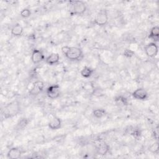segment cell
Listing matches in <instances>:
<instances>
[{"mask_svg": "<svg viewBox=\"0 0 159 159\" xmlns=\"http://www.w3.org/2000/svg\"><path fill=\"white\" fill-rule=\"evenodd\" d=\"M20 111V106L17 101H13L6 105L2 110V115L6 119L12 117Z\"/></svg>", "mask_w": 159, "mask_h": 159, "instance_id": "2", "label": "cell"}, {"mask_svg": "<svg viewBox=\"0 0 159 159\" xmlns=\"http://www.w3.org/2000/svg\"><path fill=\"white\" fill-rule=\"evenodd\" d=\"M144 50L147 56L149 58H155L158 52V47L157 43L150 42L144 47Z\"/></svg>", "mask_w": 159, "mask_h": 159, "instance_id": "5", "label": "cell"}, {"mask_svg": "<svg viewBox=\"0 0 159 159\" xmlns=\"http://www.w3.org/2000/svg\"><path fill=\"white\" fill-rule=\"evenodd\" d=\"M71 8L70 14L71 16H80L83 14L86 11V4L82 1H75L71 2Z\"/></svg>", "mask_w": 159, "mask_h": 159, "instance_id": "3", "label": "cell"}, {"mask_svg": "<svg viewBox=\"0 0 159 159\" xmlns=\"http://www.w3.org/2000/svg\"><path fill=\"white\" fill-rule=\"evenodd\" d=\"M141 134H142V133L139 129H134V130H133V131L131 133V135H133V137L134 138H135L136 139H140L141 137Z\"/></svg>", "mask_w": 159, "mask_h": 159, "instance_id": "23", "label": "cell"}, {"mask_svg": "<svg viewBox=\"0 0 159 159\" xmlns=\"http://www.w3.org/2000/svg\"><path fill=\"white\" fill-rule=\"evenodd\" d=\"M106 111L101 108L96 109L93 111V116L97 119H101L104 116H106Z\"/></svg>", "mask_w": 159, "mask_h": 159, "instance_id": "19", "label": "cell"}, {"mask_svg": "<svg viewBox=\"0 0 159 159\" xmlns=\"http://www.w3.org/2000/svg\"><path fill=\"white\" fill-rule=\"evenodd\" d=\"M45 60L43 52L39 49H34L31 54V60L34 64H38Z\"/></svg>", "mask_w": 159, "mask_h": 159, "instance_id": "9", "label": "cell"}, {"mask_svg": "<svg viewBox=\"0 0 159 159\" xmlns=\"http://www.w3.org/2000/svg\"><path fill=\"white\" fill-rule=\"evenodd\" d=\"M46 93L49 98L52 99H57L60 95V87L58 84L51 85L47 88Z\"/></svg>", "mask_w": 159, "mask_h": 159, "instance_id": "6", "label": "cell"}, {"mask_svg": "<svg viewBox=\"0 0 159 159\" xmlns=\"http://www.w3.org/2000/svg\"><path fill=\"white\" fill-rule=\"evenodd\" d=\"M123 55L127 58H131L135 55V52L132 50L125 49L123 52Z\"/></svg>", "mask_w": 159, "mask_h": 159, "instance_id": "22", "label": "cell"}, {"mask_svg": "<svg viewBox=\"0 0 159 159\" xmlns=\"http://www.w3.org/2000/svg\"><path fill=\"white\" fill-rule=\"evenodd\" d=\"M93 73H94V70L88 66H84L80 72L81 75L85 78H88L91 77L93 74Z\"/></svg>", "mask_w": 159, "mask_h": 159, "instance_id": "17", "label": "cell"}, {"mask_svg": "<svg viewBox=\"0 0 159 159\" xmlns=\"http://www.w3.org/2000/svg\"><path fill=\"white\" fill-rule=\"evenodd\" d=\"M116 104L119 106H125L129 104V101L126 97L122 95L116 96L114 98Z\"/></svg>", "mask_w": 159, "mask_h": 159, "instance_id": "16", "label": "cell"}, {"mask_svg": "<svg viewBox=\"0 0 159 159\" xmlns=\"http://www.w3.org/2000/svg\"><path fill=\"white\" fill-rule=\"evenodd\" d=\"M22 153V152L19 148L12 147L8 150L7 153V157L10 159H17L20 157Z\"/></svg>", "mask_w": 159, "mask_h": 159, "instance_id": "10", "label": "cell"}, {"mask_svg": "<svg viewBox=\"0 0 159 159\" xmlns=\"http://www.w3.org/2000/svg\"><path fill=\"white\" fill-rule=\"evenodd\" d=\"M48 126L49 129L52 130H58L61 127V120L58 117H53L49 121Z\"/></svg>", "mask_w": 159, "mask_h": 159, "instance_id": "12", "label": "cell"}, {"mask_svg": "<svg viewBox=\"0 0 159 159\" xmlns=\"http://www.w3.org/2000/svg\"><path fill=\"white\" fill-rule=\"evenodd\" d=\"M24 32V29L21 25L19 24H15L11 29V34L14 37H20L22 35Z\"/></svg>", "mask_w": 159, "mask_h": 159, "instance_id": "15", "label": "cell"}, {"mask_svg": "<svg viewBox=\"0 0 159 159\" xmlns=\"http://www.w3.org/2000/svg\"><path fill=\"white\" fill-rule=\"evenodd\" d=\"M20 16L22 18H28L31 16V11L28 8H24L20 11Z\"/></svg>", "mask_w": 159, "mask_h": 159, "instance_id": "20", "label": "cell"}, {"mask_svg": "<svg viewBox=\"0 0 159 159\" xmlns=\"http://www.w3.org/2000/svg\"><path fill=\"white\" fill-rule=\"evenodd\" d=\"M149 150L154 153L158 154V151H159V147H158V142H157L154 143H153L150 147H149Z\"/></svg>", "mask_w": 159, "mask_h": 159, "instance_id": "21", "label": "cell"}, {"mask_svg": "<svg viewBox=\"0 0 159 159\" xmlns=\"http://www.w3.org/2000/svg\"><path fill=\"white\" fill-rule=\"evenodd\" d=\"M44 88V83L42 81H37L34 83L32 88L29 91L30 96H37L41 93Z\"/></svg>", "mask_w": 159, "mask_h": 159, "instance_id": "7", "label": "cell"}, {"mask_svg": "<svg viewBox=\"0 0 159 159\" xmlns=\"http://www.w3.org/2000/svg\"><path fill=\"white\" fill-rule=\"evenodd\" d=\"M109 20L108 13L106 9L100 10L96 15V17L94 20V22L96 25L103 27L106 25Z\"/></svg>", "mask_w": 159, "mask_h": 159, "instance_id": "4", "label": "cell"}, {"mask_svg": "<svg viewBox=\"0 0 159 159\" xmlns=\"http://www.w3.org/2000/svg\"><path fill=\"white\" fill-rule=\"evenodd\" d=\"M29 122V120L28 119L25 117H22L18 121L16 127L18 130H22L28 125Z\"/></svg>", "mask_w": 159, "mask_h": 159, "instance_id": "18", "label": "cell"}, {"mask_svg": "<svg viewBox=\"0 0 159 159\" xmlns=\"http://www.w3.org/2000/svg\"><path fill=\"white\" fill-rule=\"evenodd\" d=\"M132 97L137 100L145 101L148 98V94L147 91L143 88H139L136 89L132 93Z\"/></svg>", "mask_w": 159, "mask_h": 159, "instance_id": "8", "label": "cell"}, {"mask_svg": "<svg viewBox=\"0 0 159 159\" xmlns=\"http://www.w3.org/2000/svg\"><path fill=\"white\" fill-rule=\"evenodd\" d=\"M61 50L62 53L70 61H79L83 57V51L79 47L63 46Z\"/></svg>", "mask_w": 159, "mask_h": 159, "instance_id": "1", "label": "cell"}, {"mask_svg": "<svg viewBox=\"0 0 159 159\" xmlns=\"http://www.w3.org/2000/svg\"><path fill=\"white\" fill-rule=\"evenodd\" d=\"M109 145L106 143V142H102L99 145V146L97 147L96 149V153L98 155H101V156H104L107 155V153L109 151Z\"/></svg>", "mask_w": 159, "mask_h": 159, "instance_id": "14", "label": "cell"}, {"mask_svg": "<svg viewBox=\"0 0 159 159\" xmlns=\"http://www.w3.org/2000/svg\"><path fill=\"white\" fill-rule=\"evenodd\" d=\"M148 38L153 40V42L157 43L159 41V27L156 25L153 27L148 35Z\"/></svg>", "mask_w": 159, "mask_h": 159, "instance_id": "13", "label": "cell"}, {"mask_svg": "<svg viewBox=\"0 0 159 159\" xmlns=\"http://www.w3.org/2000/svg\"><path fill=\"white\" fill-rule=\"evenodd\" d=\"M60 55L58 53H52L51 54H50L45 59V62L50 65V66H53V65H55L57 64H58L60 61Z\"/></svg>", "mask_w": 159, "mask_h": 159, "instance_id": "11", "label": "cell"}]
</instances>
